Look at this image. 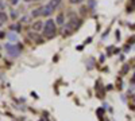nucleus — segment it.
Listing matches in <instances>:
<instances>
[{
    "label": "nucleus",
    "mask_w": 135,
    "mask_h": 121,
    "mask_svg": "<svg viewBox=\"0 0 135 121\" xmlns=\"http://www.w3.org/2000/svg\"><path fill=\"white\" fill-rule=\"evenodd\" d=\"M6 49H7V51L11 57H18L19 52H20V47L15 46V45H6Z\"/></svg>",
    "instance_id": "obj_2"
},
{
    "label": "nucleus",
    "mask_w": 135,
    "mask_h": 121,
    "mask_svg": "<svg viewBox=\"0 0 135 121\" xmlns=\"http://www.w3.org/2000/svg\"><path fill=\"white\" fill-rule=\"evenodd\" d=\"M78 26H80V20L73 19L72 22H69V23L65 26V30H66V31H72L73 28H76V27H78Z\"/></svg>",
    "instance_id": "obj_3"
},
{
    "label": "nucleus",
    "mask_w": 135,
    "mask_h": 121,
    "mask_svg": "<svg viewBox=\"0 0 135 121\" xmlns=\"http://www.w3.org/2000/svg\"><path fill=\"white\" fill-rule=\"evenodd\" d=\"M6 20H7V14L6 12H0V24L6 23Z\"/></svg>",
    "instance_id": "obj_6"
},
{
    "label": "nucleus",
    "mask_w": 135,
    "mask_h": 121,
    "mask_svg": "<svg viewBox=\"0 0 135 121\" xmlns=\"http://www.w3.org/2000/svg\"><path fill=\"white\" fill-rule=\"evenodd\" d=\"M54 32H55V23H54V20H51V19L46 20L45 27H43V34L46 36H53Z\"/></svg>",
    "instance_id": "obj_1"
},
{
    "label": "nucleus",
    "mask_w": 135,
    "mask_h": 121,
    "mask_svg": "<svg viewBox=\"0 0 135 121\" xmlns=\"http://www.w3.org/2000/svg\"><path fill=\"white\" fill-rule=\"evenodd\" d=\"M31 15H32L34 18H37V16H39V15H43V8H37V9H34L32 12H31Z\"/></svg>",
    "instance_id": "obj_5"
},
{
    "label": "nucleus",
    "mask_w": 135,
    "mask_h": 121,
    "mask_svg": "<svg viewBox=\"0 0 135 121\" xmlns=\"http://www.w3.org/2000/svg\"><path fill=\"white\" fill-rule=\"evenodd\" d=\"M53 9H54V7H51L50 4H47L46 7L43 8V15H45V16H47V15H50V14L53 12Z\"/></svg>",
    "instance_id": "obj_4"
},
{
    "label": "nucleus",
    "mask_w": 135,
    "mask_h": 121,
    "mask_svg": "<svg viewBox=\"0 0 135 121\" xmlns=\"http://www.w3.org/2000/svg\"><path fill=\"white\" fill-rule=\"evenodd\" d=\"M57 23H58V24H64V15H62V14L58 15V18H57Z\"/></svg>",
    "instance_id": "obj_9"
},
{
    "label": "nucleus",
    "mask_w": 135,
    "mask_h": 121,
    "mask_svg": "<svg viewBox=\"0 0 135 121\" xmlns=\"http://www.w3.org/2000/svg\"><path fill=\"white\" fill-rule=\"evenodd\" d=\"M81 2H83V0H70V3H73V4L74 3H81Z\"/></svg>",
    "instance_id": "obj_10"
},
{
    "label": "nucleus",
    "mask_w": 135,
    "mask_h": 121,
    "mask_svg": "<svg viewBox=\"0 0 135 121\" xmlns=\"http://www.w3.org/2000/svg\"><path fill=\"white\" fill-rule=\"evenodd\" d=\"M32 28L35 30V31H39L42 28V22H37V23H34L32 24Z\"/></svg>",
    "instance_id": "obj_7"
},
{
    "label": "nucleus",
    "mask_w": 135,
    "mask_h": 121,
    "mask_svg": "<svg viewBox=\"0 0 135 121\" xmlns=\"http://www.w3.org/2000/svg\"><path fill=\"white\" fill-rule=\"evenodd\" d=\"M60 3H61V0H51V2H50L49 4H50L51 7H54V8H55V7H57Z\"/></svg>",
    "instance_id": "obj_8"
}]
</instances>
